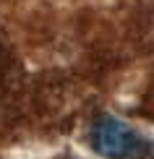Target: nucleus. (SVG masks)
<instances>
[{
    "instance_id": "nucleus-1",
    "label": "nucleus",
    "mask_w": 154,
    "mask_h": 159,
    "mask_svg": "<svg viewBox=\"0 0 154 159\" xmlns=\"http://www.w3.org/2000/svg\"><path fill=\"white\" fill-rule=\"evenodd\" d=\"M89 141L91 149L107 159H146L154 154V141L112 115H102L91 125Z\"/></svg>"
}]
</instances>
